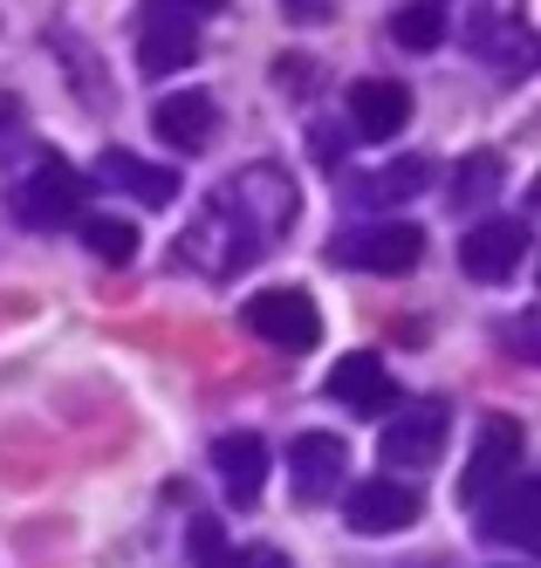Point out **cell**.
Returning a JSON list of instances; mask_svg holds the SVG:
<instances>
[{"label":"cell","instance_id":"obj_4","mask_svg":"<svg viewBox=\"0 0 541 568\" xmlns=\"http://www.w3.org/2000/svg\"><path fill=\"white\" fill-rule=\"evenodd\" d=\"M521 453H528V432H521V418H508V412H493L487 425H480V445H473V459H467V479H460V500L467 507H480V500H493L501 486L521 473Z\"/></svg>","mask_w":541,"mask_h":568},{"label":"cell","instance_id":"obj_16","mask_svg":"<svg viewBox=\"0 0 541 568\" xmlns=\"http://www.w3.org/2000/svg\"><path fill=\"white\" fill-rule=\"evenodd\" d=\"M213 124H220V110H213L206 90H179V97H158L151 103V131L172 151H199L206 138H213Z\"/></svg>","mask_w":541,"mask_h":568},{"label":"cell","instance_id":"obj_1","mask_svg":"<svg viewBox=\"0 0 541 568\" xmlns=\"http://www.w3.org/2000/svg\"><path fill=\"white\" fill-rule=\"evenodd\" d=\"M295 179H288L281 165H247L233 172V185L213 199V213H199V226L179 240V261L206 281H227L240 274L247 261H254L268 240H281L288 226H295Z\"/></svg>","mask_w":541,"mask_h":568},{"label":"cell","instance_id":"obj_13","mask_svg":"<svg viewBox=\"0 0 541 568\" xmlns=\"http://www.w3.org/2000/svg\"><path fill=\"white\" fill-rule=\"evenodd\" d=\"M329 397L350 404V412H370V418H378V412H391V404H398V377H391L370 349H350L337 371H329Z\"/></svg>","mask_w":541,"mask_h":568},{"label":"cell","instance_id":"obj_8","mask_svg":"<svg viewBox=\"0 0 541 568\" xmlns=\"http://www.w3.org/2000/svg\"><path fill=\"white\" fill-rule=\"evenodd\" d=\"M521 261H528V226H521V220H480V226L460 240V267H467V281H487V288L514 281Z\"/></svg>","mask_w":541,"mask_h":568},{"label":"cell","instance_id":"obj_14","mask_svg":"<svg viewBox=\"0 0 541 568\" xmlns=\"http://www.w3.org/2000/svg\"><path fill=\"white\" fill-rule=\"evenodd\" d=\"M350 124L363 138H398L411 124V90L391 75H363V83H350Z\"/></svg>","mask_w":541,"mask_h":568},{"label":"cell","instance_id":"obj_15","mask_svg":"<svg viewBox=\"0 0 541 568\" xmlns=\"http://www.w3.org/2000/svg\"><path fill=\"white\" fill-rule=\"evenodd\" d=\"M487 535L493 541H514V548H541V486L534 479H508L501 494L487 500Z\"/></svg>","mask_w":541,"mask_h":568},{"label":"cell","instance_id":"obj_11","mask_svg":"<svg viewBox=\"0 0 541 568\" xmlns=\"http://www.w3.org/2000/svg\"><path fill=\"white\" fill-rule=\"evenodd\" d=\"M350 466V445L337 432H302L295 445H288V473H295V500H322V494H337V479Z\"/></svg>","mask_w":541,"mask_h":568},{"label":"cell","instance_id":"obj_9","mask_svg":"<svg viewBox=\"0 0 541 568\" xmlns=\"http://www.w3.org/2000/svg\"><path fill=\"white\" fill-rule=\"evenodd\" d=\"M473 55L493 62V69H508V75H521L534 62V28H528V14L514 8V0H493V8L473 14Z\"/></svg>","mask_w":541,"mask_h":568},{"label":"cell","instance_id":"obj_22","mask_svg":"<svg viewBox=\"0 0 541 568\" xmlns=\"http://www.w3.org/2000/svg\"><path fill=\"white\" fill-rule=\"evenodd\" d=\"M192 561H199V568H247V555L227 541V527H213V520L192 527Z\"/></svg>","mask_w":541,"mask_h":568},{"label":"cell","instance_id":"obj_19","mask_svg":"<svg viewBox=\"0 0 541 568\" xmlns=\"http://www.w3.org/2000/svg\"><path fill=\"white\" fill-rule=\"evenodd\" d=\"M391 42L411 49V55L439 49V42H445V8H439V0H411V8H398V14H391Z\"/></svg>","mask_w":541,"mask_h":568},{"label":"cell","instance_id":"obj_10","mask_svg":"<svg viewBox=\"0 0 541 568\" xmlns=\"http://www.w3.org/2000/svg\"><path fill=\"white\" fill-rule=\"evenodd\" d=\"M439 445H445V404H411L398 425H384L378 453H384V466H398V473H419V466L439 459Z\"/></svg>","mask_w":541,"mask_h":568},{"label":"cell","instance_id":"obj_5","mask_svg":"<svg viewBox=\"0 0 541 568\" xmlns=\"http://www.w3.org/2000/svg\"><path fill=\"white\" fill-rule=\"evenodd\" d=\"M8 206L34 233L41 226H69V220H82V179H76V165H62V158H41V165L8 192Z\"/></svg>","mask_w":541,"mask_h":568},{"label":"cell","instance_id":"obj_3","mask_svg":"<svg viewBox=\"0 0 541 568\" xmlns=\"http://www.w3.org/2000/svg\"><path fill=\"white\" fill-rule=\"evenodd\" d=\"M337 261L357 274H411L425 261V226L411 220H378V226H357L337 240Z\"/></svg>","mask_w":541,"mask_h":568},{"label":"cell","instance_id":"obj_21","mask_svg":"<svg viewBox=\"0 0 541 568\" xmlns=\"http://www.w3.org/2000/svg\"><path fill=\"white\" fill-rule=\"evenodd\" d=\"M501 192V158H487V151H473L460 172H452V206L460 213H473V206H487V199Z\"/></svg>","mask_w":541,"mask_h":568},{"label":"cell","instance_id":"obj_24","mask_svg":"<svg viewBox=\"0 0 541 568\" xmlns=\"http://www.w3.org/2000/svg\"><path fill=\"white\" fill-rule=\"evenodd\" d=\"M179 14H192V8H227V0H172Z\"/></svg>","mask_w":541,"mask_h":568},{"label":"cell","instance_id":"obj_25","mask_svg":"<svg viewBox=\"0 0 541 568\" xmlns=\"http://www.w3.org/2000/svg\"><path fill=\"white\" fill-rule=\"evenodd\" d=\"M288 8H295V14H315V8H329V0H288Z\"/></svg>","mask_w":541,"mask_h":568},{"label":"cell","instance_id":"obj_7","mask_svg":"<svg viewBox=\"0 0 541 568\" xmlns=\"http://www.w3.org/2000/svg\"><path fill=\"white\" fill-rule=\"evenodd\" d=\"M425 514V500H419V486H404V479H363L357 494L343 500V520H350V535H404L411 520Z\"/></svg>","mask_w":541,"mask_h":568},{"label":"cell","instance_id":"obj_18","mask_svg":"<svg viewBox=\"0 0 541 568\" xmlns=\"http://www.w3.org/2000/svg\"><path fill=\"white\" fill-rule=\"evenodd\" d=\"M97 179L117 185V192H131V199H144V206H172V199H179V172L151 165V158H138V151H103Z\"/></svg>","mask_w":541,"mask_h":568},{"label":"cell","instance_id":"obj_6","mask_svg":"<svg viewBox=\"0 0 541 568\" xmlns=\"http://www.w3.org/2000/svg\"><path fill=\"white\" fill-rule=\"evenodd\" d=\"M186 62H199V28L192 14H179L172 0H151L138 21V69L144 75H179Z\"/></svg>","mask_w":541,"mask_h":568},{"label":"cell","instance_id":"obj_2","mask_svg":"<svg viewBox=\"0 0 541 568\" xmlns=\"http://www.w3.org/2000/svg\"><path fill=\"white\" fill-rule=\"evenodd\" d=\"M240 322H247V329H254L268 349H288V356L315 349V336H322V315H315V302H309L302 288H261V295H247Z\"/></svg>","mask_w":541,"mask_h":568},{"label":"cell","instance_id":"obj_17","mask_svg":"<svg viewBox=\"0 0 541 568\" xmlns=\"http://www.w3.org/2000/svg\"><path fill=\"white\" fill-rule=\"evenodd\" d=\"M432 185V158H391L384 172H363V179H343V199L350 206H404Z\"/></svg>","mask_w":541,"mask_h":568},{"label":"cell","instance_id":"obj_20","mask_svg":"<svg viewBox=\"0 0 541 568\" xmlns=\"http://www.w3.org/2000/svg\"><path fill=\"white\" fill-rule=\"evenodd\" d=\"M76 226H82V247H90L97 261H110V267H131V261H138V233L123 226V220H110V213H82Z\"/></svg>","mask_w":541,"mask_h":568},{"label":"cell","instance_id":"obj_12","mask_svg":"<svg viewBox=\"0 0 541 568\" xmlns=\"http://www.w3.org/2000/svg\"><path fill=\"white\" fill-rule=\"evenodd\" d=\"M213 473H220V486H227L233 507H254L261 486H268V438H254V432L213 438Z\"/></svg>","mask_w":541,"mask_h":568},{"label":"cell","instance_id":"obj_23","mask_svg":"<svg viewBox=\"0 0 541 568\" xmlns=\"http://www.w3.org/2000/svg\"><path fill=\"white\" fill-rule=\"evenodd\" d=\"M28 131V110H21V97H8L0 90V158H8V144Z\"/></svg>","mask_w":541,"mask_h":568}]
</instances>
